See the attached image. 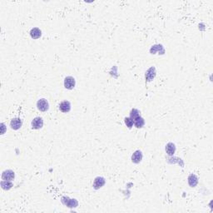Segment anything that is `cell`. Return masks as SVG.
Segmentation results:
<instances>
[{"mask_svg":"<svg viewBox=\"0 0 213 213\" xmlns=\"http://www.w3.org/2000/svg\"><path fill=\"white\" fill-rule=\"evenodd\" d=\"M37 107H38V109L40 110L41 112H47L49 108V104L46 99L42 98L38 101Z\"/></svg>","mask_w":213,"mask_h":213,"instance_id":"cell-1","label":"cell"},{"mask_svg":"<svg viewBox=\"0 0 213 213\" xmlns=\"http://www.w3.org/2000/svg\"><path fill=\"white\" fill-rule=\"evenodd\" d=\"M75 84H76V81H75V79L73 77L69 76V77L65 78V79H64V87L67 89L71 90V89L74 88Z\"/></svg>","mask_w":213,"mask_h":213,"instance_id":"cell-2","label":"cell"},{"mask_svg":"<svg viewBox=\"0 0 213 213\" xmlns=\"http://www.w3.org/2000/svg\"><path fill=\"white\" fill-rule=\"evenodd\" d=\"M22 125H23V122L20 118L16 117V118H13L11 120L10 127L11 128L13 129V130H18L22 127Z\"/></svg>","mask_w":213,"mask_h":213,"instance_id":"cell-3","label":"cell"},{"mask_svg":"<svg viewBox=\"0 0 213 213\" xmlns=\"http://www.w3.org/2000/svg\"><path fill=\"white\" fill-rule=\"evenodd\" d=\"M43 126V120L42 117H35L32 122V127L33 129H40Z\"/></svg>","mask_w":213,"mask_h":213,"instance_id":"cell-4","label":"cell"},{"mask_svg":"<svg viewBox=\"0 0 213 213\" xmlns=\"http://www.w3.org/2000/svg\"><path fill=\"white\" fill-rule=\"evenodd\" d=\"M14 172L11 170H7V171H4L3 172L2 174V179L4 180V181H12L14 179Z\"/></svg>","mask_w":213,"mask_h":213,"instance_id":"cell-5","label":"cell"},{"mask_svg":"<svg viewBox=\"0 0 213 213\" xmlns=\"http://www.w3.org/2000/svg\"><path fill=\"white\" fill-rule=\"evenodd\" d=\"M59 108L62 113H68L71 110V103L68 101H63L59 105Z\"/></svg>","mask_w":213,"mask_h":213,"instance_id":"cell-6","label":"cell"},{"mask_svg":"<svg viewBox=\"0 0 213 213\" xmlns=\"http://www.w3.org/2000/svg\"><path fill=\"white\" fill-rule=\"evenodd\" d=\"M142 160V153L141 151H136L132 156V161L134 163H139Z\"/></svg>","mask_w":213,"mask_h":213,"instance_id":"cell-7","label":"cell"},{"mask_svg":"<svg viewBox=\"0 0 213 213\" xmlns=\"http://www.w3.org/2000/svg\"><path fill=\"white\" fill-rule=\"evenodd\" d=\"M104 184H105V179L103 177H96L93 183L94 189H99V188L103 187Z\"/></svg>","mask_w":213,"mask_h":213,"instance_id":"cell-8","label":"cell"},{"mask_svg":"<svg viewBox=\"0 0 213 213\" xmlns=\"http://www.w3.org/2000/svg\"><path fill=\"white\" fill-rule=\"evenodd\" d=\"M30 35L33 38V39H38L42 35V32L39 28H32V30L30 31Z\"/></svg>","mask_w":213,"mask_h":213,"instance_id":"cell-9","label":"cell"},{"mask_svg":"<svg viewBox=\"0 0 213 213\" xmlns=\"http://www.w3.org/2000/svg\"><path fill=\"white\" fill-rule=\"evenodd\" d=\"M166 151L169 156H172L176 151V146L172 142H169L166 146Z\"/></svg>","mask_w":213,"mask_h":213,"instance_id":"cell-10","label":"cell"},{"mask_svg":"<svg viewBox=\"0 0 213 213\" xmlns=\"http://www.w3.org/2000/svg\"><path fill=\"white\" fill-rule=\"evenodd\" d=\"M198 182V180H197V177H196V175H194V174H191L189 177H188V183H189V185L191 186L192 187H194L197 186V184Z\"/></svg>","mask_w":213,"mask_h":213,"instance_id":"cell-11","label":"cell"},{"mask_svg":"<svg viewBox=\"0 0 213 213\" xmlns=\"http://www.w3.org/2000/svg\"><path fill=\"white\" fill-rule=\"evenodd\" d=\"M133 122H134V125H135L137 128H141L145 124V121L142 117H139L136 118L135 120H133Z\"/></svg>","mask_w":213,"mask_h":213,"instance_id":"cell-12","label":"cell"},{"mask_svg":"<svg viewBox=\"0 0 213 213\" xmlns=\"http://www.w3.org/2000/svg\"><path fill=\"white\" fill-rule=\"evenodd\" d=\"M1 187L4 190H9L13 187V183L11 181H2L1 182Z\"/></svg>","mask_w":213,"mask_h":213,"instance_id":"cell-13","label":"cell"},{"mask_svg":"<svg viewBox=\"0 0 213 213\" xmlns=\"http://www.w3.org/2000/svg\"><path fill=\"white\" fill-rule=\"evenodd\" d=\"M141 117L140 113H139V111L137 109H135V108H134V109H132L130 112V117L132 120H135L136 118H137V117Z\"/></svg>","mask_w":213,"mask_h":213,"instance_id":"cell-14","label":"cell"},{"mask_svg":"<svg viewBox=\"0 0 213 213\" xmlns=\"http://www.w3.org/2000/svg\"><path fill=\"white\" fill-rule=\"evenodd\" d=\"M125 123L127 125V127H128V128H132V126H133V120L132 119L131 117H126L125 118Z\"/></svg>","mask_w":213,"mask_h":213,"instance_id":"cell-15","label":"cell"},{"mask_svg":"<svg viewBox=\"0 0 213 213\" xmlns=\"http://www.w3.org/2000/svg\"><path fill=\"white\" fill-rule=\"evenodd\" d=\"M1 126L3 127V131H2V133H1V134H4V123H2Z\"/></svg>","mask_w":213,"mask_h":213,"instance_id":"cell-16","label":"cell"}]
</instances>
